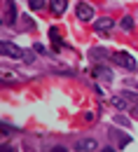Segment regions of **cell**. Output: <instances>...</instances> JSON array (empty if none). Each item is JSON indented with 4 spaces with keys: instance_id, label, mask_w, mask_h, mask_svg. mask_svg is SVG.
<instances>
[{
    "instance_id": "1",
    "label": "cell",
    "mask_w": 138,
    "mask_h": 152,
    "mask_svg": "<svg viewBox=\"0 0 138 152\" xmlns=\"http://www.w3.org/2000/svg\"><path fill=\"white\" fill-rule=\"evenodd\" d=\"M0 52H2V56L12 58V61H19V58L26 56V49L17 47V45H14V42H9V40H2V42H0Z\"/></svg>"
},
{
    "instance_id": "2",
    "label": "cell",
    "mask_w": 138,
    "mask_h": 152,
    "mask_svg": "<svg viewBox=\"0 0 138 152\" xmlns=\"http://www.w3.org/2000/svg\"><path fill=\"white\" fill-rule=\"evenodd\" d=\"M112 58H115V63H119L122 68H126V70H138V63H136V58L131 56L129 52H117V54H112Z\"/></svg>"
},
{
    "instance_id": "3",
    "label": "cell",
    "mask_w": 138,
    "mask_h": 152,
    "mask_svg": "<svg viewBox=\"0 0 138 152\" xmlns=\"http://www.w3.org/2000/svg\"><path fill=\"white\" fill-rule=\"evenodd\" d=\"M75 14H77V19H82V21H94V17H96V12H94V7H91L89 2H77Z\"/></svg>"
},
{
    "instance_id": "4",
    "label": "cell",
    "mask_w": 138,
    "mask_h": 152,
    "mask_svg": "<svg viewBox=\"0 0 138 152\" xmlns=\"http://www.w3.org/2000/svg\"><path fill=\"white\" fill-rule=\"evenodd\" d=\"M2 23H5V26L17 23V7H14V0H5V14H2Z\"/></svg>"
},
{
    "instance_id": "5",
    "label": "cell",
    "mask_w": 138,
    "mask_h": 152,
    "mask_svg": "<svg viewBox=\"0 0 138 152\" xmlns=\"http://www.w3.org/2000/svg\"><path fill=\"white\" fill-rule=\"evenodd\" d=\"M112 26H115V21L108 19V17H103V19H96V21H94L96 33H110V31H112Z\"/></svg>"
},
{
    "instance_id": "6",
    "label": "cell",
    "mask_w": 138,
    "mask_h": 152,
    "mask_svg": "<svg viewBox=\"0 0 138 152\" xmlns=\"http://www.w3.org/2000/svg\"><path fill=\"white\" fill-rule=\"evenodd\" d=\"M94 77H96V80H103L105 84H110V82H112V70L105 68V66H96V68H94Z\"/></svg>"
},
{
    "instance_id": "7",
    "label": "cell",
    "mask_w": 138,
    "mask_h": 152,
    "mask_svg": "<svg viewBox=\"0 0 138 152\" xmlns=\"http://www.w3.org/2000/svg\"><path fill=\"white\" fill-rule=\"evenodd\" d=\"M75 150H80V152H91V150H99V143H96L94 138H82V140H77Z\"/></svg>"
},
{
    "instance_id": "8",
    "label": "cell",
    "mask_w": 138,
    "mask_h": 152,
    "mask_svg": "<svg viewBox=\"0 0 138 152\" xmlns=\"http://www.w3.org/2000/svg\"><path fill=\"white\" fill-rule=\"evenodd\" d=\"M49 7H52V12L56 17H61L66 12V7H68V0H49Z\"/></svg>"
},
{
    "instance_id": "9",
    "label": "cell",
    "mask_w": 138,
    "mask_h": 152,
    "mask_svg": "<svg viewBox=\"0 0 138 152\" xmlns=\"http://www.w3.org/2000/svg\"><path fill=\"white\" fill-rule=\"evenodd\" d=\"M49 38H52V42H54V47L56 49H63V40H61V33H59V28H49Z\"/></svg>"
},
{
    "instance_id": "10",
    "label": "cell",
    "mask_w": 138,
    "mask_h": 152,
    "mask_svg": "<svg viewBox=\"0 0 138 152\" xmlns=\"http://www.w3.org/2000/svg\"><path fill=\"white\" fill-rule=\"evenodd\" d=\"M89 56L99 61V58H105V56H110V54H108V49H105V47H94V49L89 52Z\"/></svg>"
},
{
    "instance_id": "11",
    "label": "cell",
    "mask_w": 138,
    "mask_h": 152,
    "mask_svg": "<svg viewBox=\"0 0 138 152\" xmlns=\"http://www.w3.org/2000/svg\"><path fill=\"white\" fill-rule=\"evenodd\" d=\"M119 28L126 31V33H131V31H134V19H131V17H122V19H119Z\"/></svg>"
},
{
    "instance_id": "12",
    "label": "cell",
    "mask_w": 138,
    "mask_h": 152,
    "mask_svg": "<svg viewBox=\"0 0 138 152\" xmlns=\"http://www.w3.org/2000/svg\"><path fill=\"white\" fill-rule=\"evenodd\" d=\"M112 105H115L117 110H126V108H129V98H124V96H115V98H112Z\"/></svg>"
},
{
    "instance_id": "13",
    "label": "cell",
    "mask_w": 138,
    "mask_h": 152,
    "mask_svg": "<svg viewBox=\"0 0 138 152\" xmlns=\"http://www.w3.org/2000/svg\"><path fill=\"white\" fill-rule=\"evenodd\" d=\"M115 124H119V126H124V129H129L131 126V122L124 117V115H115Z\"/></svg>"
},
{
    "instance_id": "14",
    "label": "cell",
    "mask_w": 138,
    "mask_h": 152,
    "mask_svg": "<svg viewBox=\"0 0 138 152\" xmlns=\"http://www.w3.org/2000/svg\"><path fill=\"white\" fill-rule=\"evenodd\" d=\"M28 7H31L33 12H40V10L45 7V0H28Z\"/></svg>"
},
{
    "instance_id": "15",
    "label": "cell",
    "mask_w": 138,
    "mask_h": 152,
    "mask_svg": "<svg viewBox=\"0 0 138 152\" xmlns=\"http://www.w3.org/2000/svg\"><path fill=\"white\" fill-rule=\"evenodd\" d=\"M14 131H17L14 126H9L7 122H2V133H5V136H9V133H14Z\"/></svg>"
},
{
    "instance_id": "16",
    "label": "cell",
    "mask_w": 138,
    "mask_h": 152,
    "mask_svg": "<svg viewBox=\"0 0 138 152\" xmlns=\"http://www.w3.org/2000/svg\"><path fill=\"white\" fill-rule=\"evenodd\" d=\"M23 61H26V63H33V61H35V56H33V52H31V49H26V56H23Z\"/></svg>"
},
{
    "instance_id": "17",
    "label": "cell",
    "mask_w": 138,
    "mask_h": 152,
    "mask_svg": "<svg viewBox=\"0 0 138 152\" xmlns=\"http://www.w3.org/2000/svg\"><path fill=\"white\" fill-rule=\"evenodd\" d=\"M33 49H35V52H38V54H47V49H45V47H42V45H35V47H33Z\"/></svg>"
},
{
    "instance_id": "18",
    "label": "cell",
    "mask_w": 138,
    "mask_h": 152,
    "mask_svg": "<svg viewBox=\"0 0 138 152\" xmlns=\"http://www.w3.org/2000/svg\"><path fill=\"white\" fill-rule=\"evenodd\" d=\"M2 152H17L14 145H2Z\"/></svg>"
},
{
    "instance_id": "19",
    "label": "cell",
    "mask_w": 138,
    "mask_h": 152,
    "mask_svg": "<svg viewBox=\"0 0 138 152\" xmlns=\"http://www.w3.org/2000/svg\"><path fill=\"white\" fill-rule=\"evenodd\" d=\"M52 152H68V150H66L63 145H56V148H54V150H52Z\"/></svg>"
},
{
    "instance_id": "20",
    "label": "cell",
    "mask_w": 138,
    "mask_h": 152,
    "mask_svg": "<svg viewBox=\"0 0 138 152\" xmlns=\"http://www.w3.org/2000/svg\"><path fill=\"white\" fill-rule=\"evenodd\" d=\"M101 152H117V150H115V148H110V145H105V148H103Z\"/></svg>"
},
{
    "instance_id": "21",
    "label": "cell",
    "mask_w": 138,
    "mask_h": 152,
    "mask_svg": "<svg viewBox=\"0 0 138 152\" xmlns=\"http://www.w3.org/2000/svg\"><path fill=\"white\" fill-rule=\"evenodd\" d=\"M131 113H134V117H138V105H134V108H131Z\"/></svg>"
}]
</instances>
